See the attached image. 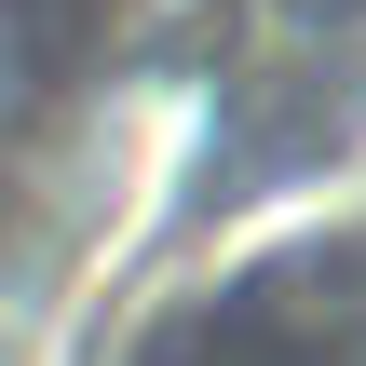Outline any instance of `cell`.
Listing matches in <instances>:
<instances>
[{
	"label": "cell",
	"instance_id": "cell-1",
	"mask_svg": "<svg viewBox=\"0 0 366 366\" xmlns=\"http://www.w3.org/2000/svg\"><path fill=\"white\" fill-rule=\"evenodd\" d=\"M326 14H340V0H326Z\"/></svg>",
	"mask_w": 366,
	"mask_h": 366
}]
</instances>
